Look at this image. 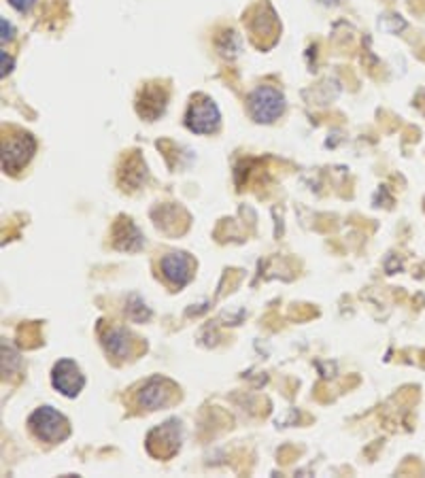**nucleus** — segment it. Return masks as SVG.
Masks as SVG:
<instances>
[{"label":"nucleus","instance_id":"12","mask_svg":"<svg viewBox=\"0 0 425 478\" xmlns=\"http://www.w3.org/2000/svg\"><path fill=\"white\" fill-rule=\"evenodd\" d=\"M130 334L121 327H111L109 331L103 334V347L109 355L117 359H126L130 355Z\"/></svg>","mask_w":425,"mask_h":478},{"label":"nucleus","instance_id":"1","mask_svg":"<svg viewBox=\"0 0 425 478\" xmlns=\"http://www.w3.org/2000/svg\"><path fill=\"white\" fill-rule=\"evenodd\" d=\"M28 427L32 436L45 445H58L70 436L68 419L54 406H38L28 417Z\"/></svg>","mask_w":425,"mask_h":478},{"label":"nucleus","instance_id":"8","mask_svg":"<svg viewBox=\"0 0 425 478\" xmlns=\"http://www.w3.org/2000/svg\"><path fill=\"white\" fill-rule=\"evenodd\" d=\"M160 270L172 287H179L181 290V287H185L194 278V260L185 251H172L162 257Z\"/></svg>","mask_w":425,"mask_h":478},{"label":"nucleus","instance_id":"10","mask_svg":"<svg viewBox=\"0 0 425 478\" xmlns=\"http://www.w3.org/2000/svg\"><path fill=\"white\" fill-rule=\"evenodd\" d=\"M113 247L119 251H138L143 249V234L130 219H119L113 227Z\"/></svg>","mask_w":425,"mask_h":478},{"label":"nucleus","instance_id":"14","mask_svg":"<svg viewBox=\"0 0 425 478\" xmlns=\"http://www.w3.org/2000/svg\"><path fill=\"white\" fill-rule=\"evenodd\" d=\"M126 313H128V317L132 319V321H145V319H149L151 317V313H149V308L145 306V302L140 300L138 296H132L130 300H128V306H126Z\"/></svg>","mask_w":425,"mask_h":478},{"label":"nucleus","instance_id":"17","mask_svg":"<svg viewBox=\"0 0 425 478\" xmlns=\"http://www.w3.org/2000/svg\"><path fill=\"white\" fill-rule=\"evenodd\" d=\"M9 5H11L13 9H17L20 13H26V11H30V7L34 5V0H9Z\"/></svg>","mask_w":425,"mask_h":478},{"label":"nucleus","instance_id":"15","mask_svg":"<svg viewBox=\"0 0 425 478\" xmlns=\"http://www.w3.org/2000/svg\"><path fill=\"white\" fill-rule=\"evenodd\" d=\"M0 28H3V36H0V40H3V43H9V40L13 38V34H15V28L9 24L7 17L0 20Z\"/></svg>","mask_w":425,"mask_h":478},{"label":"nucleus","instance_id":"3","mask_svg":"<svg viewBox=\"0 0 425 478\" xmlns=\"http://www.w3.org/2000/svg\"><path fill=\"white\" fill-rule=\"evenodd\" d=\"M36 154V140L28 132H15L3 140V170L7 174L20 172Z\"/></svg>","mask_w":425,"mask_h":478},{"label":"nucleus","instance_id":"4","mask_svg":"<svg viewBox=\"0 0 425 478\" xmlns=\"http://www.w3.org/2000/svg\"><path fill=\"white\" fill-rule=\"evenodd\" d=\"M219 124H221L219 107L209 96H202V94L194 96V100L190 103L185 113V126L194 134H213L217 132Z\"/></svg>","mask_w":425,"mask_h":478},{"label":"nucleus","instance_id":"16","mask_svg":"<svg viewBox=\"0 0 425 478\" xmlns=\"http://www.w3.org/2000/svg\"><path fill=\"white\" fill-rule=\"evenodd\" d=\"M0 60H3V70H0V77H7L13 70V58L7 52H0Z\"/></svg>","mask_w":425,"mask_h":478},{"label":"nucleus","instance_id":"5","mask_svg":"<svg viewBox=\"0 0 425 478\" xmlns=\"http://www.w3.org/2000/svg\"><path fill=\"white\" fill-rule=\"evenodd\" d=\"M147 451L156 459H170L181 449V423L177 419H168L166 423L154 427L147 434Z\"/></svg>","mask_w":425,"mask_h":478},{"label":"nucleus","instance_id":"13","mask_svg":"<svg viewBox=\"0 0 425 478\" xmlns=\"http://www.w3.org/2000/svg\"><path fill=\"white\" fill-rule=\"evenodd\" d=\"M20 366H22L20 353L5 341V343H3V376L7 378V376L15 374V372L20 370Z\"/></svg>","mask_w":425,"mask_h":478},{"label":"nucleus","instance_id":"11","mask_svg":"<svg viewBox=\"0 0 425 478\" xmlns=\"http://www.w3.org/2000/svg\"><path fill=\"white\" fill-rule=\"evenodd\" d=\"M145 179H147V166L143 160H140V156L134 151V156H130L126 160V166L119 172V183L124 185V189H138Z\"/></svg>","mask_w":425,"mask_h":478},{"label":"nucleus","instance_id":"2","mask_svg":"<svg viewBox=\"0 0 425 478\" xmlns=\"http://www.w3.org/2000/svg\"><path fill=\"white\" fill-rule=\"evenodd\" d=\"M247 107L258 124H272L285 111V96L270 85H260L249 94Z\"/></svg>","mask_w":425,"mask_h":478},{"label":"nucleus","instance_id":"9","mask_svg":"<svg viewBox=\"0 0 425 478\" xmlns=\"http://www.w3.org/2000/svg\"><path fill=\"white\" fill-rule=\"evenodd\" d=\"M166 100H168V94L162 85L158 83H149L143 87L138 96V103H136V111L138 115L147 119V121H156L160 115H164L166 111Z\"/></svg>","mask_w":425,"mask_h":478},{"label":"nucleus","instance_id":"7","mask_svg":"<svg viewBox=\"0 0 425 478\" xmlns=\"http://www.w3.org/2000/svg\"><path fill=\"white\" fill-rule=\"evenodd\" d=\"M172 394H174V385L168 378L154 376L136 391V404L143 410H160L172 402Z\"/></svg>","mask_w":425,"mask_h":478},{"label":"nucleus","instance_id":"6","mask_svg":"<svg viewBox=\"0 0 425 478\" xmlns=\"http://www.w3.org/2000/svg\"><path fill=\"white\" fill-rule=\"evenodd\" d=\"M52 387L64 398H77L85 387V376L77 361L64 357L52 368Z\"/></svg>","mask_w":425,"mask_h":478}]
</instances>
